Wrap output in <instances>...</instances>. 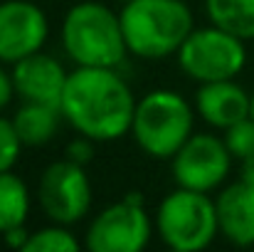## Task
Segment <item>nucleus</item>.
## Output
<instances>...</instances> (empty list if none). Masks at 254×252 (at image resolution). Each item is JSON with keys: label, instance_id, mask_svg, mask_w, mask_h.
I'll list each match as a JSON object with an SVG mask.
<instances>
[{"label": "nucleus", "instance_id": "obj_1", "mask_svg": "<svg viewBox=\"0 0 254 252\" xmlns=\"http://www.w3.org/2000/svg\"><path fill=\"white\" fill-rule=\"evenodd\" d=\"M60 109L77 134L116 141L131 131L136 99L114 67H77L67 77Z\"/></svg>", "mask_w": 254, "mask_h": 252}, {"label": "nucleus", "instance_id": "obj_2", "mask_svg": "<svg viewBox=\"0 0 254 252\" xmlns=\"http://www.w3.org/2000/svg\"><path fill=\"white\" fill-rule=\"evenodd\" d=\"M119 17L128 52L143 60L178 55L192 32V12L183 0H128Z\"/></svg>", "mask_w": 254, "mask_h": 252}, {"label": "nucleus", "instance_id": "obj_3", "mask_svg": "<svg viewBox=\"0 0 254 252\" xmlns=\"http://www.w3.org/2000/svg\"><path fill=\"white\" fill-rule=\"evenodd\" d=\"M62 45L77 67H119L128 55L119 12L104 2H77L62 22Z\"/></svg>", "mask_w": 254, "mask_h": 252}, {"label": "nucleus", "instance_id": "obj_4", "mask_svg": "<svg viewBox=\"0 0 254 252\" xmlns=\"http://www.w3.org/2000/svg\"><path fill=\"white\" fill-rule=\"evenodd\" d=\"M136 146L151 159H173L192 136V109L183 94L173 89H153L136 101L131 131Z\"/></svg>", "mask_w": 254, "mask_h": 252}, {"label": "nucleus", "instance_id": "obj_5", "mask_svg": "<svg viewBox=\"0 0 254 252\" xmlns=\"http://www.w3.org/2000/svg\"><path fill=\"white\" fill-rule=\"evenodd\" d=\"M156 230L170 250H205L220 235L215 200L202 190L178 185L161 200L156 210Z\"/></svg>", "mask_w": 254, "mask_h": 252}, {"label": "nucleus", "instance_id": "obj_6", "mask_svg": "<svg viewBox=\"0 0 254 252\" xmlns=\"http://www.w3.org/2000/svg\"><path fill=\"white\" fill-rule=\"evenodd\" d=\"M178 65L200 84L235 80L247 65V47L245 40L210 22V27H192L178 50Z\"/></svg>", "mask_w": 254, "mask_h": 252}, {"label": "nucleus", "instance_id": "obj_7", "mask_svg": "<svg viewBox=\"0 0 254 252\" xmlns=\"http://www.w3.org/2000/svg\"><path fill=\"white\" fill-rule=\"evenodd\" d=\"M151 218L143 208V195L131 190L119 203H111L86 228V248L91 252H138L151 240Z\"/></svg>", "mask_w": 254, "mask_h": 252}, {"label": "nucleus", "instance_id": "obj_8", "mask_svg": "<svg viewBox=\"0 0 254 252\" xmlns=\"http://www.w3.org/2000/svg\"><path fill=\"white\" fill-rule=\"evenodd\" d=\"M37 203L52 223H79L91 205V183L86 178L84 166L69 159L50 164L37 183Z\"/></svg>", "mask_w": 254, "mask_h": 252}, {"label": "nucleus", "instance_id": "obj_9", "mask_svg": "<svg viewBox=\"0 0 254 252\" xmlns=\"http://www.w3.org/2000/svg\"><path fill=\"white\" fill-rule=\"evenodd\" d=\"M173 180L180 188L210 193L225 183L232 166V154L225 139L215 134H192L170 159Z\"/></svg>", "mask_w": 254, "mask_h": 252}, {"label": "nucleus", "instance_id": "obj_10", "mask_svg": "<svg viewBox=\"0 0 254 252\" xmlns=\"http://www.w3.org/2000/svg\"><path fill=\"white\" fill-rule=\"evenodd\" d=\"M47 17L40 5L30 0H5L0 2V62L15 65L47 42Z\"/></svg>", "mask_w": 254, "mask_h": 252}, {"label": "nucleus", "instance_id": "obj_11", "mask_svg": "<svg viewBox=\"0 0 254 252\" xmlns=\"http://www.w3.org/2000/svg\"><path fill=\"white\" fill-rule=\"evenodd\" d=\"M10 75L15 84V94L22 101L50 104V106L62 104V94H64L69 72H64L60 60L42 55V50L15 62Z\"/></svg>", "mask_w": 254, "mask_h": 252}, {"label": "nucleus", "instance_id": "obj_12", "mask_svg": "<svg viewBox=\"0 0 254 252\" xmlns=\"http://www.w3.org/2000/svg\"><path fill=\"white\" fill-rule=\"evenodd\" d=\"M195 109L205 124L225 131L227 126L252 116V94L235 80L205 82L195 94Z\"/></svg>", "mask_w": 254, "mask_h": 252}, {"label": "nucleus", "instance_id": "obj_13", "mask_svg": "<svg viewBox=\"0 0 254 252\" xmlns=\"http://www.w3.org/2000/svg\"><path fill=\"white\" fill-rule=\"evenodd\" d=\"M220 235L237 248L254 245V185L235 180L222 188L215 198Z\"/></svg>", "mask_w": 254, "mask_h": 252}, {"label": "nucleus", "instance_id": "obj_14", "mask_svg": "<svg viewBox=\"0 0 254 252\" xmlns=\"http://www.w3.org/2000/svg\"><path fill=\"white\" fill-rule=\"evenodd\" d=\"M62 119L64 116H62L60 106L22 101V106L12 116V126H15L22 146H42L57 136Z\"/></svg>", "mask_w": 254, "mask_h": 252}, {"label": "nucleus", "instance_id": "obj_15", "mask_svg": "<svg viewBox=\"0 0 254 252\" xmlns=\"http://www.w3.org/2000/svg\"><path fill=\"white\" fill-rule=\"evenodd\" d=\"M205 10L212 25L245 42L254 40V0H205Z\"/></svg>", "mask_w": 254, "mask_h": 252}, {"label": "nucleus", "instance_id": "obj_16", "mask_svg": "<svg viewBox=\"0 0 254 252\" xmlns=\"http://www.w3.org/2000/svg\"><path fill=\"white\" fill-rule=\"evenodd\" d=\"M30 213V188L12 170L0 173V235L10 228L25 225Z\"/></svg>", "mask_w": 254, "mask_h": 252}, {"label": "nucleus", "instance_id": "obj_17", "mask_svg": "<svg viewBox=\"0 0 254 252\" xmlns=\"http://www.w3.org/2000/svg\"><path fill=\"white\" fill-rule=\"evenodd\" d=\"M79 240L67 230V225L52 223L47 228H40L30 233V240L22 252H77Z\"/></svg>", "mask_w": 254, "mask_h": 252}, {"label": "nucleus", "instance_id": "obj_18", "mask_svg": "<svg viewBox=\"0 0 254 252\" xmlns=\"http://www.w3.org/2000/svg\"><path fill=\"white\" fill-rule=\"evenodd\" d=\"M222 139H225L232 159L245 161V159L254 156V116H247V119L227 126Z\"/></svg>", "mask_w": 254, "mask_h": 252}, {"label": "nucleus", "instance_id": "obj_19", "mask_svg": "<svg viewBox=\"0 0 254 252\" xmlns=\"http://www.w3.org/2000/svg\"><path fill=\"white\" fill-rule=\"evenodd\" d=\"M20 151H22V141L12 126V119L0 116V173L12 170Z\"/></svg>", "mask_w": 254, "mask_h": 252}, {"label": "nucleus", "instance_id": "obj_20", "mask_svg": "<svg viewBox=\"0 0 254 252\" xmlns=\"http://www.w3.org/2000/svg\"><path fill=\"white\" fill-rule=\"evenodd\" d=\"M94 139H89V136H77L69 146H67V159L69 161H74V164H79V166H86L91 159H94Z\"/></svg>", "mask_w": 254, "mask_h": 252}, {"label": "nucleus", "instance_id": "obj_21", "mask_svg": "<svg viewBox=\"0 0 254 252\" xmlns=\"http://www.w3.org/2000/svg\"><path fill=\"white\" fill-rule=\"evenodd\" d=\"M2 240H5V245L12 248V250H25V245H27V240H30V230H27L25 225L10 228V230L2 233Z\"/></svg>", "mask_w": 254, "mask_h": 252}, {"label": "nucleus", "instance_id": "obj_22", "mask_svg": "<svg viewBox=\"0 0 254 252\" xmlns=\"http://www.w3.org/2000/svg\"><path fill=\"white\" fill-rule=\"evenodd\" d=\"M15 96V84H12V75L5 72L0 67V111L10 104V99Z\"/></svg>", "mask_w": 254, "mask_h": 252}, {"label": "nucleus", "instance_id": "obj_23", "mask_svg": "<svg viewBox=\"0 0 254 252\" xmlns=\"http://www.w3.org/2000/svg\"><path fill=\"white\" fill-rule=\"evenodd\" d=\"M240 178L254 185V156H250V159L242 161V173H240Z\"/></svg>", "mask_w": 254, "mask_h": 252}, {"label": "nucleus", "instance_id": "obj_24", "mask_svg": "<svg viewBox=\"0 0 254 252\" xmlns=\"http://www.w3.org/2000/svg\"><path fill=\"white\" fill-rule=\"evenodd\" d=\"M252 116H254V91H252Z\"/></svg>", "mask_w": 254, "mask_h": 252}, {"label": "nucleus", "instance_id": "obj_25", "mask_svg": "<svg viewBox=\"0 0 254 252\" xmlns=\"http://www.w3.org/2000/svg\"><path fill=\"white\" fill-rule=\"evenodd\" d=\"M119 2H121V5H124V2H128V0H119Z\"/></svg>", "mask_w": 254, "mask_h": 252}]
</instances>
